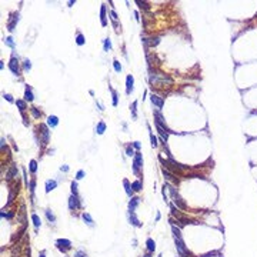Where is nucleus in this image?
Segmentation results:
<instances>
[{
  "mask_svg": "<svg viewBox=\"0 0 257 257\" xmlns=\"http://www.w3.org/2000/svg\"><path fill=\"white\" fill-rule=\"evenodd\" d=\"M9 67H10V70L14 73V74H19V64H17V60L13 57L12 60H10V64H9Z\"/></svg>",
  "mask_w": 257,
  "mask_h": 257,
  "instance_id": "5",
  "label": "nucleus"
},
{
  "mask_svg": "<svg viewBox=\"0 0 257 257\" xmlns=\"http://www.w3.org/2000/svg\"><path fill=\"white\" fill-rule=\"evenodd\" d=\"M57 123H59V120H57L56 116H50L49 120H47V124H49V126H52V127L57 126Z\"/></svg>",
  "mask_w": 257,
  "mask_h": 257,
  "instance_id": "10",
  "label": "nucleus"
},
{
  "mask_svg": "<svg viewBox=\"0 0 257 257\" xmlns=\"http://www.w3.org/2000/svg\"><path fill=\"white\" fill-rule=\"evenodd\" d=\"M127 156H133V149L127 147Z\"/></svg>",
  "mask_w": 257,
  "mask_h": 257,
  "instance_id": "31",
  "label": "nucleus"
},
{
  "mask_svg": "<svg viewBox=\"0 0 257 257\" xmlns=\"http://www.w3.org/2000/svg\"><path fill=\"white\" fill-rule=\"evenodd\" d=\"M26 100H29V102H31V100H33V94H31V92H30V90H26Z\"/></svg>",
  "mask_w": 257,
  "mask_h": 257,
  "instance_id": "19",
  "label": "nucleus"
},
{
  "mask_svg": "<svg viewBox=\"0 0 257 257\" xmlns=\"http://www.w3.org/2000/svg\"><path fill=\"white\" fill-rule=\"evenodd\" d=\"M16 104L20 107V110H24V109H26V103L23 102V100H17V102H16Z\"/></svg>",
  "mask_w": 257,
  "mask_h": 257,
  "instance_id": "18",
  "label": "nucleus"
},
{
  "mask_svg": "<svg viewBox=\"0 0 257 257\" xmlns=\"http://www.w3.org/2000/svg\"><path fill=\"white\" fill-rule=\"evenodd\" d=\"M83 176H84V171H83V170H80V171L77 173V179H81Z\"/></svg>",
  "mask_w": 257,
  "mask_h": 257,
  "instance_id": "32",
  "label": "nucleus"
},
{
  "mask_svg": "<svg viewBox=\"0 0 257 257\" xmlns=\"http://www.w3.org/2000/svg\"><path fill=\"white\" fill-rule=\"evenodd\" d=\"M163 174H164V176H166V179H171V177H173V176H171V174L169 173L167 170H166V169H164V170H163Z\"/></svg>",
  "mask_w": 257,
  "mask_h": 257,
  "instance_id": "27",
  "label": "nucleus"
},
{
  "mask_svg": "<svg viewBox=\"0 0 257 257\" xmlns=\"http://www.w3.org/2000/svg\"><path fill=\"white\" fill-rule=\"evenodd\" d=\"M71 192L74 193V196H76V193H77V184L76 183H71Z\"/></svg>",
  "mask_w": 257,
  "mask_h": 257,
  "instance_id": "23",
  "label": "nucleus"
},
{
  "mask_svg": "<svg viewBox=\"0 0 257 257\" xmlns=\"http://www.w3.org/2000/svg\"><path fill=\"white\" fill-rule=\"evenodd\" d=\"M4 97H6L9 102H12V96H10V94H4Z\"/></svg>",
  "mask_w": 257,
  "mask_h": 257,
  "instance_id": "36",
  "label": "nucleus"
},
{
  "mask_svg": "<svg viewBox=\"0 0 257 257\" xmlns=\"http://www.w3.org/2000/svg\"><path fill=\"white\" fill-rule=\"evenodd\" d=\"M57 244H59V248H60V250L66 251L67 248H70L71 243L69 242V240H66V238H59V240H57Z\"/></svg>",
  "mask_w": 257,
  "mask_h": 257,
  "instance_id": "3",
  "label": "nucleus"
},
{
  "mask_svg": "<svg viewBox=\"0 0 257 257\" xmlns=\"http://www.w3.org/2000/svg\"><path fill=\"white\" fill-rule=\"evenodd\" d=\"M150 139H152V144H153V146H157V140H156V137L153 136V134L150 136Z\"/></svg>",
  "mask_w": 257,
  "mask_h": 257,
  "instance_id": "29",
  "label": "nucleus"
},
{
  "mask_svg": "<svg viewBox=\"0 0 257 257\" xmlns=\"http://www.w3.org/2000/svg\"><path fill=\"white\" fill-rule=\"evenodd\" d=\"M6 43H7V44H10V46H13V42H12V39H10V37H7V39H6Z\"/></svg>",
  "mask_w": 257,
  "mask_h": 257,
  "instance_id": "33",
  "label": "nucleus"
},
{
  "mask_svg": "<svg viewBox=\"0 0 257 257\" xmlns=\"http://www.w3.org/2000/svg\"><path fill=\"white\" fill-rule=\"evenodd\" d=\"M31 112H33V116H34V117H39V116H40V114H39V112L36 110V109H31Z\"/></svg>",
  "mask_w": 257,
  "mask_h": 257,
  "instance_id": "30",
  "label": "nucleus"
},
{
  "mask_svg": "<svg viewBox=\"0 0 257 257\" xmlns=\"http://www.w3.org/2000/svg\"><path fill=\"white\" fill-rule=\"evenodd\" d=\"M171 230H173V233H174V237L176 238H181V236H180V230L179 229H176V227H171Z\"/></svg>",
  "mask_w": 257,
  "mask_h": 257,
  "instance_id": "17",
  "label": "nucleus"
},
{
  "mask_svg": "<svg viewBox=\"0 0 257 257\" xmlns=\"http://www.w3.org/2000/svg\"><path fill=\"white\" fill-rule=\"evenodd\" d=\"M143 257H150V254H144V256H143Z\"/></svg>",
  "mask_w": 257,
  "mask_h": 257,
  "instance_id": "40",
  "label": "nucleus"
},
{
  "mask_svg": "<svg viewBox=\"0 0 257 257\" xmlns=\"http://www.w3.org/2000/svg\"><path fill=\"white\" fill-rule=\"evenodd\" d=\"M40 257H44V253H42V254H40Z\"/></svg>",
  "mask_w": 257,
  "mask_h": 257,
  "instance_id": "41",
  "label": "nucleus"
},
{
  "mask_svg": "<svg viewBox=\"0 0 257 257\" xmlns=\"http://www.w3.org/2000/svg\"><path fill=\"white\" fill-rule=\"evenodd\" d=\"M176 247H177V251H179V254L181 257H189L190 253L186 250V247H184V243H183L181 238H176Z\"/></svg>",
  "mask_w": 257,
  "mask_h": 257,
  "instance_id": "2",
  "label": "nucleus"
},
{
  "mask_svg": "<svg viewBox=\"0 0 257 257\" xmlns=\"http://www.w3.org/2000/svg\"><path fill=\"white\" fill-rule=\"evenodd\" d=\"M36 169H37V166H36V161L31 160V161H30V171H31V173H34V171H36Z\"/></svg>",
  "mask_w": 257,
  "mask_h": 257,
  "instance_id": "20",
  "label": "nucleus"
},
{
  "mask_svg": "<svg viewBox=\"0 0 257 257\" xmlns=\"http://www.w3.org/2000/svg\"><path fill=\"white\" fill-rule=\"evenodd\" d=\"M139 167H142V154H140V153H137L136 159H134V171L139 170Z\"/></svg>",
  "mask_w": 257,
  "mask_h": 257,
  "instance_id": "6",
  "label": "nucleus"
},
{
  "mask_svg": "<svg viewBox=\"0 0 257 257\" xmlns=\"http://www.w3.org/2000/svg\"><path fill=\"white\" fill-rule=\"evenodd\" d=\"M134 147H136V149H139V147H140V143L136 142V143H134Z\"/></svg>",
  "mask_w": 257,
  "mask_h": 257,
  "instance_id": "38",
  "label": "nucleus"
},
{
  "mask_svg": "<svg viewBox=\"0 0 257 257\" xmlns=\"http://www.w3.org/2000/svg\"><path fill=\"white\" fill-rule=\"evenodd\" d=\"M56 186H57V183L54 181V180H52V181H50V180H49V181L46 183V192L49 193L50 190H53V189H54V187H56Z\"/></svg>",
  "mask_w": 257,
  "mask_h": 257,
  "instance_id": "9",
  "label": "nucleus"
},
{
  "mask_svg": "<svg viewBox=\"0 0 257 257\" xmlns=\"http://www.w3.org/2000/svg\"><path fill=\"white\" fill-rule=\"evenodd\" d=\"M131 189H133L134 192H139V190H142V183H140V181H134L133 184H131Z\"/></svg>",
  "mask_w": 257,
  "mask_h": 257,
  "instance_id": "15",
  "label": "nucleus"
},
{
  "mask_svg": "<svg viewBox=\"0 0 257 257\" xmlns=\"http://www.w3.org/2000/svg\"><path fill=\"white\" fill-rule=\"evenodd\" d=\"M24 67L26 69H30V62H29V60H26V62H24Z\"/></svg>",
  "mask_w": 257,
  "mask_h": 257,
  "instance_id": "34",
  "label": "nucleus"
},
{
  "mask_svg": "<svg viewBox=\"0 0 257 257\" xmlns=\"http://www.w3.org/2000/svg\"><path fill=\"white\" fill-rule=\"evenodd\" d=\"M46 216H47V219H49L50 221H54V220H56V219H54V216H53V214L50 213V210H47V211H46Z\"/></svg>",
  "mask_w": 257,
  "mask_h": 257,
  "instance_id": "22",
  "label": "nucleus"
},
{
  "mask_svg": "<svg viewBox=\"0 0 257 257\" xmlns=\"http://www.w3.org/2000/svg\"><path fill=\"white\" fill-rule=\"evenodd\" d=\"M31 220H33V223H34V226H36V227H39L42 224V221H40V219H39L37 214H33V216H31Z\"/></svg>",
  "mask_w": 257,
  "mask_h": 257,
  "instance_id": "14",
  "label": "nucleus"
},
{
  "mask_svg": "<svg viewBox=\"0 0 257 257\" xmlns=\"http://www.w3.org/2000/svg\"><path fill=\"white\" fill-rule=\"evenodd\" d=\"M169 187V190H170V193H171V196H173V198H174V203H176L177 206H179L180 209H183V210H186L187 209V206L184 204V201L181 200V197H180L179 194L176 193V190H174V187L173 186H167Z\"/></svg>",
  "mask_w": 257,
  "mask_h": 257,
  "instance_id": "1",
  "label": "nucleus"
},
{
  "mask_svg": "<svg viewBox=\"0 0 257 257\" xmlns=\"http://www.w3.org/2000/svg\"><path fill=\"white\" fill-rule=\"evenodd\" d=\"M139 200H140V198H137V197H133V198H131V201L129 203V209H130V211H133L134 209H136V206L139 204Z\"/></svg>",
  "mask_w": 257,
  "mask_h": 257,
  "instance_id": "8",
  "label": "nucleus"
},
{
  "mask_svg": "<svg viewBox=\"0 0 257 257\" xmlns=\"http://www.w3.org/2000/svg\"><path fill=\"white\" fill-rule=\"evenodd\" d=\"M69 207L73 210V209H79L80 207V203H79V198L76 196H71L70 200H69Z\"/></svg>",
  "mask_w": 257,
  "mask_h": 257,
  "instance_id": "4",
  "label": "nucleus"
},
{
  "mask_svg": "<svg viewBox=\"0 0 257 257\" xmlns=\"http://www.w3.org/2000/svg\"><path fill=\"white\" fill-rule=\"evenodd\" d=\"M83 43H84L83 36H81V34H79V36H77V44H83Z\"/></svg>",
  "mask_w": 257,
  "mask_h": 257,
  "instance_id": "24",
  "label": "nucleus"
},
{
  "mask_svg": "<svg viewBox=\"0 0 257 257\" xmlns=\"http://www.w3.org/2000/svg\"><path fill=\"white\" fill-rule=\"evenodd\" d=\"M62 170H64V171H67V170H69V167H67V166H62Z\"/></svg>",
  "mask_w": 257,
  "mask_h": 257,
  "instance_id": "39",
  "label": "nucleus"
},
{
  "mask_svg": "<svg viewBox=\"0 0 257 257\" xmlns=\"http://www.w3.org/2000/svg\"><path fill=\"white\" fill-rule=\"evenodd\" d=\"M152 102L154 103V104L157 106L159 109H161V107H163V99H160V97H159V96H156V94H153V96H152Z\"/></svg>",
  "mask_w": 257,
  "mask_h": 257,
  "instance_id": "7",
  "label": "nucleus"
},
{
  "mask_svg": "<svg viewBox=\"0 0 257 257\" xmlns=\"http://www.w3.org/2000/svg\"><path fill=\"white\" fill-rule=\"evenodd\" d=\"M83 219H84V220H87V221H89V224H93V220H92V217H90L87 213H84V214H83Z\"/></svg>",
  "mask_w": 257,
  "mask_h": 257,
  "instance_id": "21",
  "label": "nucleus"
},
{
  "mask_svg": "<svg viewBox=\"0 0 257 257\" xmlns=\"http://www.w3.org/2000/svg\"><path fill=\"white\" fill-rule=\"evenodd\" d=\"M124 186H126V192L130 194V184H129V181H127V180H124Z\"/></svg>",
  "mask_w": 257,
  "mask_h": 257,
  "instance_id": "25",
  "label": "nucleus"
},
{
  "mask_svg": "<svg viewBox=\"0 0 257 257\" xmlns=\"http://www.w3.org/2000/svg\"><path fill=\"white\" fill-rule=\"evenodd\" d=\"M107 49H110V42H106V50H107Z\"/></svg>",
  "mask_w": 257,
  "mask_h": 257,
  "instance_id": "37",
  "label": "nucleus"
},
{
  "mask_svg": "<svg viewBox=\"0 0 257 257\" xmlns=\"http://www.w3.org/2000/svg\"><path fill=\"white\" fill-rule=\"evenodd\" d=\"M130 220L133 221V224H134V226H140L139 220L136 219V216H134V213H133V211H130Z\"/></svg>",
  "mask_w": 257,
  "mask_h": 257,
  "instance_id": "16",
  "label": "nucleus"
},
{
  "mask_svg": "<svg viewBox=\"0 0 257 257\" xmlns=\"http://www.w3.org/2000/svg\"><path fill=\"white\" fill-rule=\"evenodd\" d=\"M150 40H152V42H150V43H149L150 46H156V44L159 43V39H157V37H156V39H150Z\"/></svg>",
  "mask_w": 257,
  "mask_h": 257,
  "instance_id": "26",
  "label": "nucleus"
},
{
  "mask_svg": "<svg viewBox=\"0 0 257 257\" xmlns=\"http://www.w3.org/2000/svg\"><path fill=\"white\" fill-rule=\"evenodd\" d=\"M76 257H86V254H83L81 251H79V253L76 254Z\"/></svg>",
  "mask_w": 257,
  "mask_h": 257,
  "instance_id": "35",
  "label": "nucleus"
},
{
  "mask_svg": "<svg viewBox=\"0 0 257 257\" xmlns=\"http://www.w3.org/2000/svg\"><path fill=\"white\" fill-rule=\"evenodd\" d=\"M147 248H149V251H154L156 244H154V240H153V238H147Z\"/></svg>",
  "mask_w": 257,
  "mask_h": 257,
  "instance_id": "11",
  "label": "nucleus"
},
{
  "mask_svg": "<svg viewBox=\"0 0 257 257\" xmlns=\"http://www.w3.org/2000/svg\"><path fill=\"white\" fill-rule=\"evenodd\" d=\"M114 69H116V71H120L121 70V66L119 64V62H114Z\"/></svg>",
  "mask_w": 257,
  "mask_h": 257,
  "instance_id": "28",
  "label": "nucleus"
},
{
  "mask_svg": "<svg viewBox=\"0 0 257 257\" xmlns=\"http://www.w3.org/2000/svg\"><path fill=\"white\" fill-rule=\"evenodd\" d=\"M96 130H97V133H99V134H102V133H103V131H104V130H106V124H104V123H103V121H100V123H99V124H97V127H96Z\"/></svg>",
  "mask_w": 257,
  "mask_h": 257,
  "instance_id": "13",
  "label": "nucleus"
},
{
  "mask_svg": "<svg viewBox=\"0 0 257 257\" xmlns=\"http://www.w3.org/2000/svg\"><path fill=\"white\" fill-rule=\"evenodd\" d=\"M131 89H133V77L127 76V93H130Z\"/></svg>",
  "mask_w": 257,
  "mask_h": 257,
  "instance_id": "12",
  "label": "nucleus"
}]
</instances>
